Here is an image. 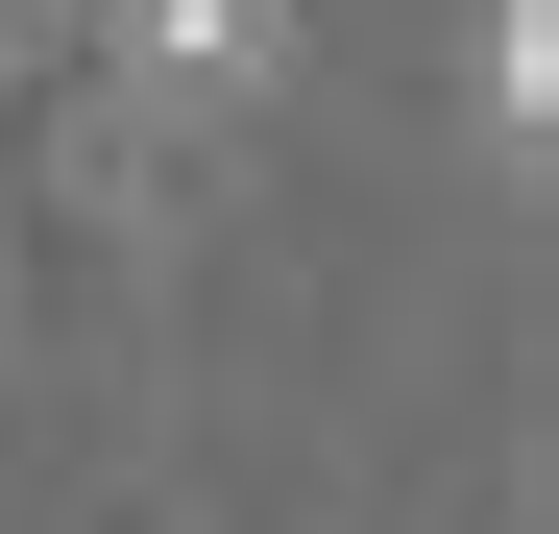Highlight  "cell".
Wrapping results in <instances>:
<instances>
[{"label": "cell", "instance_id": "obj_1", "mask_svg": "<svg viewBox=\"0 0 559 534\" xmlns=\"http://www.w3.org/2000/svg\"><path fill=\"white\" fill-rule=\"evenodd\" d=\"M267 73H293V0H122V122H243Z\"/></svg>", "mask_w": 559, "mask_h": 534}, {"label": "cell", "instance_id": "obj_2", "mask_svg": "<svg viewBox=\"0 0 559 534\" xmlns=\"http://www.w3.org/2000/svg\"><path fill=\"white\" fill-rule=\"evenodd\" d=\"M559 122V25H535V0H487V146H535Z\"/></svg>", "mask_w": 559, "mask_h": 534}, {"label": "cell", "instance_id": "obj_3", "mask_svg": "<svg viewBox=\"0 0 559 534\" xmlns=\"http://www.w3.org/2000/svg\"><path fill=\"white\" fill-rule=\"evenodd\" d=\"M0 73H25V49H0Z\"/></svg>", "mask_w": 559, "mask_h": 534}]
</instances>
